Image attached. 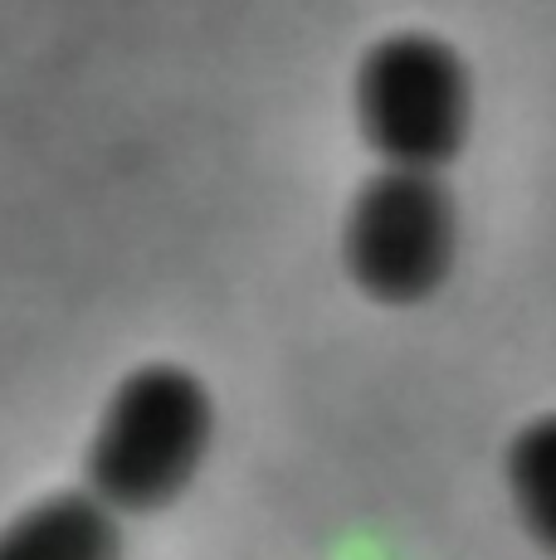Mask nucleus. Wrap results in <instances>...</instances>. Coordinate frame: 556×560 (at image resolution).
<instances>
[{"instance_id": "f257e3e1", "label": "nucleus", "mask_w": 556, "mask_h": 560, "mask_svg": "<svg viewBox=\"0 0 556 560\" xmlns=\"http://www.w3.org/2000/svg\"><path fill=\"white\" fill-rule=\"evenodd\" d=\"M216 434L210 390L186 365H142L113 390L89 448V482L103 508L152 512L200 468Z\"/></svg>"}, {"instance_id": "7ed1b4c3", "label": "nucleus", "mask_w": 556, "mask_h": 560, "mask_svg": "<svg viewBox=\"0 0 556 560\" xmlns=\"http://www.w3.org/2000/svg\"><path fill=\"white\" fill-rule=\"evenodd\" d=\"M341 254L351 278L386 303H415L435 293L454 258V196L435 171H377L351 196Z\"/></svg>"}, {"instance_id": "20e7f679", "label": "nucleus", "mask_w": 556, "mask_h": 560, "mask_svg": "<svg viewBox=\"0 0 556 560\" xmlns=\"http://www.w3.org/2000/svg\"><path fill=\"white\" fill-rule=\"evenodd\" d=\"M117 516L93 492H59L0 532V560H117Z\"/></svg>"}, {"instance_id": "39448f33", "label": "nucleus", "mask_w": 556, "mask_h": 560, "mask_svg": "<svg viewBox=\"0 0 556 560\" xmlns=\"http://www.w3.org/2000/svg\"><path fill=\"white\" fill-rule=\"evenodd\" d=\"M508 492L532 541L556 556V415H537L508 444Z\"/></svg>"}, {"instance_id": "f03ea898", "label": "nucleus", "mask_w": 556, "mask_h": 560, "mask_svg": "<svg viewBox=\"0 0 556 560\" xmlns=\"http://www.w3.org/2000/svg\"><path fill=\"white\" fill-rule=\"evenodd\" d=\"M361 132L391 166L435 171L468 122V73L440 35L395 30L361 54Z\"/></svg>"}]
</instances>
